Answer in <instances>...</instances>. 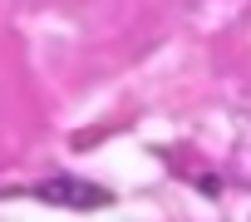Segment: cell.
Masks as SVG:
<instances>
[{
	"label": "cell",
	"instance_id": "obj_1",
	"mask_svg": "<svg viewBox=\"0 0 251 222\" xmlns=\"http://www.w3.org/2000/svg\"><path fill=\"white\" fill-rule=\"evenodd\" d=\"M35 197L50 202V207H64V212H94V207H108L113 193L89 183V178H79V173H54V178H45L35 188Z\"/></svg>",
	"mask_w": 251,
	"mask_h": 222
}]
</instances>
